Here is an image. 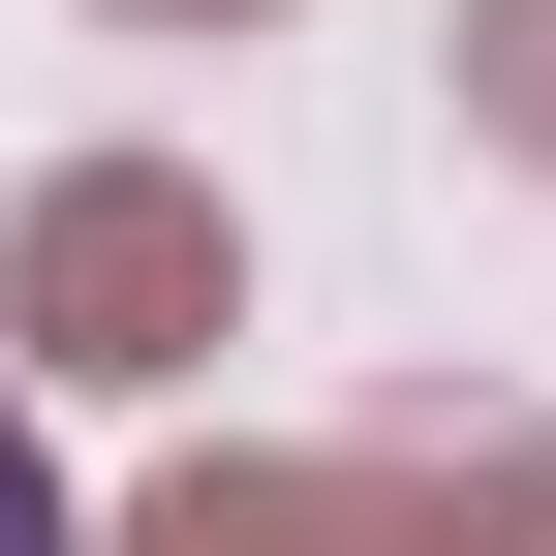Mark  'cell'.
<instances>
[{
  "instance_id": "4",
  "label": "cell",
  "mask_w": 556,
  "mask_h": 556,
  "mask_svg": "<svg viewBox=\"0 0 556 556\" xmlns=\"http://www.w3.org/2000/svg\"><path fill=\"white\" fill-rule=\"evenodd\" d=\"M433 526H464V556H556V464H495V495H433Z\"/></svg>"
},
{
  "instance_id": "3",
  "label": "cell",
  "mask_w": 556,
  "mask_h": 556,
  "mask_svg": "<svg viewBox=\"0 0 556 556\" xmlns=\"http://www.w3.org/2000/svg\"><path fill=\"white\" fill-rule=\"evenodd\" d=\"M464 62H495V124L556 155V0H495V31H464Z\"/></svg>"
},
{
  "instance_id": "5",
  "label": "cell",
  "mask_w": 556,
  "mask_h": 556,
  "mask_svg": "<svg viewBox=\"0 0 556 556\" xmlns=\"http://www.w3.org/2000/svg\"><path fill=\"white\" fill-rule=\"evenodd\" d=\"M0 556H62V464H31V433H0Z\"/></svg>"
},
{
  "instance_id": "6",
  "label": "cell",
  "mask_w": 556,
  "mask_h": 556,
  "mask_svg": "<svg viewBox=\"0 0 556 556\" xmlns=\"http://www.w3.org/2000/svg\"><path fill=\"white\" fill-rule=\"evenodd\" d=\"M155 31H217V0H155Z\"/></svg>"
},
{
  "instance_id": "2",
  "label": "cell",
  "mask_w": 556,
  "mask_h": 556,
  "mask_svg": "<svg viewBox=\"0 0 556 556\" xmlns=\"http://www.w3.org/2000/svg\"><path fill=\"white\" fill-rule=\"evenodd\" d=\"M124 556H464V526L402 495V464H186Z\"/></svg>"
},
{
  "instance_id": "1",
  "label": "cell",
  "mask_w": 556,
  "mask_h": 556,
  "mask_svg": "<svg viewBox=\"0 0 556 556\" xmlns=\"http://www.w3.org/2000/svg\"><path fill=\"white\" fill-rule=\"evenodd\" d=\"M217 309H248V248H217V186H155V155L31 186V248H0V340H31V371H217Z\"/></svg>"
}]
</instances>
